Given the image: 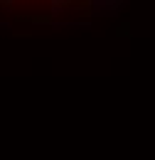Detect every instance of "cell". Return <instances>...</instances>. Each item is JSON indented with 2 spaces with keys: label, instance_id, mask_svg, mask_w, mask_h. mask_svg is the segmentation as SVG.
Wrapping results in <instances>:
<instances>
[{
  "label": "cell",
  "instance_id": "6da1fadb",
  "mask_svg": "<svg viewBox=\"0 0 155 160\" xmlns=\"http://www.w3.org/2000/svg\"><path fill=\"white\" fill-rule=\"evenodd\" d=\"M67 5H69V0H52V10H54V12H59V10H64Z\"/></svg>",
  "mask_w": 155,
  "mask_h": 160
}]
</instances>
